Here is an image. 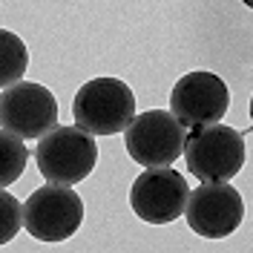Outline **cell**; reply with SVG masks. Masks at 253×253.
I'll use <instances>...</instances> for the list:
<instances>
[{"label":"cell","instance_id":"cell-7","mask_svg":"<svg viewBox=\"0 0 253 253\" xmlns=\"http://www.w3.org/2000/svg\"><path fill=\"white\" fill-rule=\"evenodd\" d=\"M184 219L196 236L227 239L245 219L242 193L230 181H202L196 190H190Z\"/></svg>","mask_w":253,"mask_h":253},{"label":"cell","instance_id":"cell-9","mask_svg":"<svg viewBox=\"0 0 253 253\" xmlns=\"http://www.w3.org/2000/svg\"><path fill=\"white\" fill-rule=\"evenodd\" d=\"M230 110V89L227 84L205 69L187 72L173 84L170 92V112L187 129L219 124Z\"/></svg>","mask_w":253,"mask_h":253},{"label":"cell","instance_id":"cell-12","mask_svg":"<svg viewBox=\"0 0 253 253\" xmlns=\"http://www.w3.org/2000/svg\"><path fill=\"white\" fill-rule=\"evenodd\" d=\"M23 227V205L0 187V245H9Z\"/></svg>","mask_w":253,"mask_h":253},{"label":"cell","instance_id":"cell-13","mask_svg":"<svg viewBox=\"0 0 253 253\" xmlns=\"http://www.w3.org/2000/svg\"><path fill=\"white\" fill-rule=\"evenodd\" d=\"M242 3H245V6H248V9H253V0H242Z\"/></svg>","mask_w":253,"mask_h":253},{"label":"cell","instance_id":"cell-4","mask_svg":"<svg viewBox=\"0 0 253 253\" xmlns=\"http://www.w3.org/2000/svg\"><path fill=\"white\" fill-rule=\"evenodd\" d=\"M187 126L167 110L138 112L124 129V147L141 167H170L184 156Z\"/></svg>","mask_w":253,"mask_h":253},{"label":"cell","instance_id":"cell-8","mask_svg":"<svg viewBox=\"0 0 253 253\" xmlns=\"http://www.w3.org/2000/svg\"><path fill=\"white\" fill-rule=\"evenodd\" d=\"M0 126L20 135L23 141H38L52 126H58V101L43 84L17 81L0 92Z\"/></svg>","mask_w":253,"mask_h":253},{"label":"cell","instance_id":"cell-14","mask_svg":"<svg viewBox=\"0 0 253 253\" xmlns=\"http://www.w3.org/2000/svg\"><path fill=\"white\" fill-rule=\"evenodd\" d=\"M251 121H253V98H251Z\"/></svg>","mask_w":253,"mask_h":253},{"label":"cell","instance_id":"cell-10","mask_svg":"<svg viewBox=\"0 0 253 253\" xmlns=\"http://www.w3.org/2000/svg\"><path fill=\"white\" fill-rule=\"evenodd\" d=\"M26 69H29V49L23 38H17L9 29H0V86L6 89L23 81Z\"/></svg>","mask_w":253,"mask_h":253},{"label":"cell","instance_id":"cell-6","mask_svg":"<svg viewBox=\"0 0 253 253\" xmlns=\"http://www.w3.org/2000/svg\"><path fill=\"white\" fill-rule=\"evenodd\" d=\"M187 199V178L173 167H144L129 187V207L147 224H170L181 219Z\"/></svg>","mask_w":253,"mask_h":253},{"label":"cell","instance_id":"cell-2","mask_svg":"<svg viewBox=\"0 0 253 253\" xmlns=\"http://www.w3.org/2000/svg\"><path fill=\"white\" fill-rule=\"evenodd\" d=\"M72 115L92 135H115L135 118V95L121 78H92L75 92Z\"/></svg>","mask_w":253,"mask_h":253},{"label":"cell","instance_id":"cell-5","mask_svg":"<svg viewBox=\"0 0 253 253\" xmlns=\"http://www.w3.org/2000/svg\"><path fill=\"white\" fill-rule=\"evenodd\" d=\"M84 221V202L69 184L46 181L23 205V230L38 242H66Z\"/></svg>","mask_w":253,"mask_h":253},{"label":"cell","instance_id":"cell-11","mask_svg":"<svg viewBox=\"0 0 253 253\" xmlns=\"http://www.w3.org/2000/svg\"><path fill=\"white\" fill-rule=\"evenodd\" d=\"M26 164H29L26 141L20 135H15V132H9V129L0 126V187L15 184L17 178L23 175Z\"/></svg>","mask_w":253,"mask_h":253},{"label":"cell","instance_id":"cell-1","mask_svg":"<svg viewBox=\"0 0 253 253\" xmlns=\"http://www.w3.org/2000/svg\"><path fill=\"white\" fill-rule=\"evenodd\" d=\"M38 170L46 181L75 187L98 164V144L95 135L75 126H52L46 135L38 138L35 147Z\"/></svg>","mask_w":253,"mask_h":253},{"label":"cell","instance_id":"cell-3","mask_svg":"<svg viewBox=\"0 0 253 253\" xmlns=\"http://www.w3.org/2000/svg\"><path fill=\"white\" fill-rule=\"evenodd\" d=\"M184 161L199 181H230L245 167V138L224 124L187 129Z\"/></svg>","mask_w":253,"mask_h":253}]
</instances>
